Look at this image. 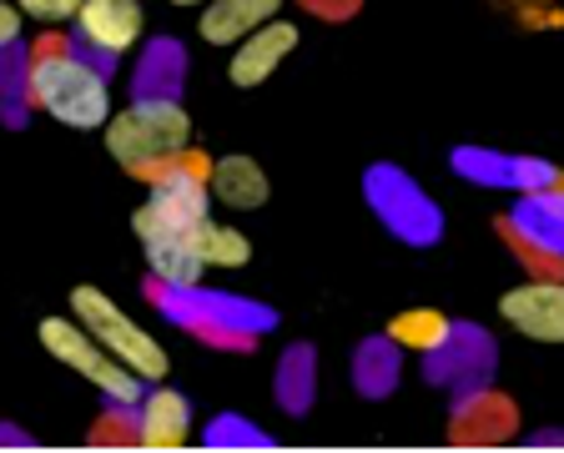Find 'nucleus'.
Listing matches in <instances>:
<instances>
[{"label": "nucleus", "instance_id": "f257e3e1", "mask_svg": "<svg viewBox=\"0 0 564 453\" xmlns=\"http://www.w3.org/2000/svg\"><path fill=\"white\" fill-rule=\"evenodd\" d=\"M147 298L162 308L172 323H182L187 333L207 337L212 348L227 353H252L258 348V333L272 327V313L258 308L247 298H232V292H207V288H166V282H147Z\"/></svg>", "mask_w": 564, "mask_h": 453}, {"label": "nucleus", "instance_id": "f03ea898", "mask_svg": "<svg viewBox=\"0 0 564 453\" xmlns=\"http://www.w3.org/2000/svg\"><path fill=\"white\" fill-rule=\"evenodd\" d=\"M31 106H41L61 127H82V131L111 121L106 76L96 66H86L76 56V46L56 51V56H31Z\"/></svg>", "mask_w": 564, "mask_h": 453}, {"label": "nucleus", "instance_id": "7ed1b4c3", "mask_svg": "<svg viewBox=\"0 0 564 453\" xmlns=\"http://www.w3.org/2000/svg\"><path fill=\"white\" fill-rule=\"evenodd\" d=\"M182 147H192V117L176 101H131L121 117L106 121V151L127 172L166 162Z\"/></svg>", "mask_w": 564, "mask_h": 453}, {"label": "nucleus", "instance_id": "20e7f679", "mask_svg": "<svg viewBox=\"0 0 564 453\" xmlns=\"http://www.w3.org/2000/svg\"><path fill=\"white\" fill-rule=\"evenodd\" d=\"M70 308H76V317H82V327L101 343L111 358H121L131 373H137L141 384H162L166 378V353L162 343H156L152 333L141 323H131L127 313H121V302H111L101 288H76L70 292Z\"/></svg>", "mask_w": 564, "mask_h": 453}, {"label": "nucleus", "instance_id": "39448f33", "mask_svg": "<svg viewBox=\"0 0 564 453\" xmlns=\"http://www.w3.org/2000/svg\"><path fill=\"white\" fill-rule=\"evenodd\" d=\"M41 343H46L51 358H61L66 368H76L86 384H96L111 403H141V378L121 358H111V353H106L82 323L46 317V323H41Z\"/></svg>", "mask_w": 564, "mask_h": 453}, {"label": "nucleus", "instance_id": "423d86ee", "mask_svg": "<svg viewBox=\"0 0 564 453\" xmlns=\"http://www.w3.org/2000/svg\"><path fill=\"white\" fill-rule=\"evenodd\" d=\"M364 192H368V207L378 212V222H383L393 237H403V242H413V247H429L444 237V212L423 197L409 172H399V166H373V172L364 176Z\"/></svg>", "mask_w": 564, "mask_h": 453}, {"label": "nucleus", "instance_id": "0eeeda50", "mask_svg": "<svg viewBox=\"0 0 564 453\" xmlns=\"http://www.w3.org/2000/svg\"><path fill=\"white\" fill-rule=\"evenodd\" d=\"M141 35V6L137 0H82L76 11V56L86 66H96L101 76L117 71V56L121 51L137 46Z\"/></svg>", "mask_w": 564, "mask_h": 453}, {"label": "nucleus", "instance_id": "6e6552de", "mask_svg": "<svg viewBox=\"0 0 564 453\" xmlns=\"http://www.w3.org/2000/svg\"><path fill=\"white\" fill-rule=\"evenodd\" d=\"M494 363H499L494 337L484 333V327H474V323H454L434 353H423V378L438 384V388H458V393H464V388L489 384Z\"/></svg>", "mask_w": 564, "mask_h": 453}, {"label": "nucleus", "instance_id": "1a4fd4ad", "mask_svg": "<svg viewBox=\"0 0 564 453\" xmlns=\"http://www.w3.org/2000/svg\"><path fill=\"white\" fill-rule=\"evenodd\" d=\"M519 429V413L505 393H494L489 384L464 388V398L454 403V419H448V443L458 449H494V443H509Z\"/></svg>", "mask_w": 564, "mask_h": 453}, {"label": "nucleus", "instance_id": "9d476101", "mask_svg": "<svg viewBox=\"0 0 564 453\" xmlns=\"http://www.w3.org/2000/svg\"><path fill=\"white\" fill-rule=\"evenodd\" d=\"M505 323H514L534 343H564V278H534L499 298Z\"/></svg>", "mask_w": 564, "mask_h": 453}, {"label": "nucleus", "instance_id": "9b49d317", "mask_svg": "<svg viewBox=\"0 0 564 453\" xmlns=\"http://www.w3.org/2000/svg\"><path fill=\"white\" fill-rule=\"evenodd\" d=\"M293 46H297V25L272 15L268 25H258L252 35L237 41V56H232V66H227V76H232V86H262Z\"/></svg>", "mask_w": 564, "mask_h": 453}, {"label": "nucleus", "instance_id": "f8f14e48", "mask_svg": "<svg viewBox=\"0 0 564 453\" xmlns=\"http://www.w3.org/2000/svg\"><path fill=\"white\" fill-rule=\"evenodd\" d=\"M192 439V403L172 388L141 393L137 408V443L141 449H182Z\"/></svg>", "mask_w": 564, "mask_h": 453}, {"label": "nucleus", "instance_id": "ddd939ff", "mask_svg": "<svg viewBox=\"0 0 564 453\" xmlns=\"http://www.w3.org/2000/svg\"><path fill=\"white\" fill-rule=\"evenodd\" d=\"M182 82H187V51H182V41H172V35L147 41V51L137 61V76H131V96L137 101H176Z\"/></svg>", "mask_w": 564, "mask_h": 453}, {"label": "nucleus", "instance_id": "4468645a", "mask_svg": "<svg viewBox=\"0 0 564 453\" xmlns=\"http://www.w3.org/2000/svg\"><path fill=\"white\" fill-rule=\"evenodd\" d=\"M282 0H207L202 11V41L212 46H232L242 35H252L258 25H268L278 15Z\"/></svg>", "mask_w": 564, "mask_h": 453}, {"label": "nucleus", "instance_id": "2eb2a0df", "mask_svg": "<svg viewBox=\"0 0 564 453\" xmlns=\"http://www.w3.org/2000/svg\"><path fill=\"white\" fill-rule=\"evenodd\" d=\"M514 227L524 237H534V242L564 252V176L560 172H554L550 186L524 192V202H519V212H514Z\"/></svg>", "mask_w": 564, "mask_h": 453}, {"label": "nucleus", "instance_id": "dca6fc26", "mask_svg": "<svg viewBox=\"0 0 564 453\" xmlns=\"http://www.w3.org/2000/svg\"><path fill=\"white\" fill-rule=\"evenodd\" d=\"M207 192L217 202H227L232 212H252L268 202V176L252 157H223V162H212Z\"/></svg>", "mask_w": 564, "mask_h": 453}, {"label": "nucleus", "instance_id": "f3484780", "mask_svg": "<svg viewBox=\"0 0 564 453\" xmlns=\"http://www.w3.org/2000/svg\"><path fill=\"white\" fill-rule=\"evenodd\" d=\"M399 384V343L393 337H368L364 348L352 353V388L364 398H388Z\"/></svg>", "mask_w": 564, "mask_h": 453}, {"label": "nucleus", "instance_id": "a211bd4d", "mask_svg": "<svg viewBox=\"0 0 564 453\" xmlns=\"http://www.w3.org/2000/svg\"><path fill=\"white\" fill-rule=\"evenodd\" d=\"M25 111H31V46L11 41L0 46V121L25 127Z\"/></svg>", "mask_w": 564, "mask_h": 453}, {"label": "nucleus", "instance_id": "6ab92c4d", "mask_svg": "<svg viewBox=\"0 0 564 453\" xmlns=\"http://www.w3.org/2000/svg\"><path fill=\"white\" fill-rule=\"evenodd\" d=\"M313 388H317L313 348L297 343V348H288L282 363H278V403L288 408V413H307V408H313Z\"/></svg>", "mask_w": 564, "mask_h": 453}, {"label": "nucleus", "instance_id": "aec40b11", "mask_svg": "<svg viewBox=\"0 0 564 453\" xmlns=\"http://www.w3.org/2000/svg\"><path fill=\"white\" fill-rule=\"evenodd\" d=\"M448 317L434 313V308H409V313H399L393 323H388V337L399 343V348H413V353H434L438 343L448 337Z\"/></svg>", "mask_w": 564, "mask_h": 453}, {"label": "nucleus", "instance_id": "412c9836", "mask_svg": "<svg viewBox=\"0 0 564 453\" xmlns=\"http://www.w3.org/2000/svg\"><path fill=\"white\" fill-rule=\"evenodd\" d=\"M202 262L207 268H247L252 262V242L237 227H223V222L207 217V227H202Z\"/></svg>", "mask_w": 564, "mask_h": 453}, {"label": "nucleus", "instance_id": "4be33fe9", "mask_svg": "<svg viewBox=\"0 0 564 453\" xmlns=\"http://www.w3.org/2000/svg\"><path fill=\"white\" fill-rule=\"evenodd\" d=\"M91 443L96 449H131V443H137V413H131V403L106 408L91 429Z\"/></svg>", "mask_w": 564, "mask_h": 453}, {"label": "nucleus", "instance_id": "5701e85b", "mask_svg": "<svg viewBox=\"0 0 564 453\" xmlns=\"http://www.w3.org/2000/svg\"><path fill=\"white\" fill-rule=\"evenodd\" d=\"M207 449H268V433L252 429V423L237 419V413H223V419H212V429H207Z\"/></svg>", "mask_w": 564, "mask_h": 453}, {"label": "nucleus", "instance_id": "b1692460", "mask_svg": "<svg viewBox=\"0 0 564 453\" xmlns=\"http://www.w3.org/2000/svg\"><path fill=\"white\" fill-rule=\"evenodd\" d=\"M21 11L31 21H46V25H61V21H76L82 0H21Z\"/></svg>", "mask_w": 564, "mask_h": 453}, {"label": "nucleus", "instance_id": "393cba45", "mask_svg": "<svg viewBox=\"0 0 564 453\" xmlns=\"http://www.w3.org/2000/svg\"><path fill=\"white\" fill-rule=\"evenodd\" d=\"M303 11H313V15H323V21H352V15L364 11V0H303Z\"/></svg>", "mask_w": 564, "mask_h": 453}, {"label": "nucleus", "instance_id": "a878e982", "mask_svg": "<svg viewBox=\"0 0 564 453\" xmlns=\"http://www.w3.org/2000/svg\"><path fill=\"white\" fill-rule=\"evenodd\" d=\"M11 41H21V11L0 0V46H11Z\"/></svg>", "mask_w": 564, "mask_h": 453}, {"label": "nucleus", "instance_id": "bb28decb", "mask_svg": "<svg viewBox=\"0 0 564 453\" xmlns=\"http://www.w3.org/2000/svg\"><path fill=\"white\" fill-rule=\"evenodd\" d=\"M519 21H529V25H564V15H554V11H519Z\"/></svg>", "mask_w": 564, "mask_h": 453}, {"label": "nucleus", "instance_id": "cd10ccee", "mask_svg": "<svg viewBox=\"0 0 564 453\" xmlns=\"http://www.w3.org/2000/svg\"><path fill=\"white\" fill-rule=\"evenodd\" d=\"M0 443H6V449H25L31 439H25L21 429H11V423H0Z\"/></svg>", "mask_w": 564, "mask_h": 453}, {"label": "nucleus", "instance_id": "c85d7f7f", "mask_svg": "<svg viewBox=\"0 0 564 453\" xmlns=\"http://www.w3.org/2000/svg\"><path fill=\"white\" fill-rule=\"evenodd\" d=\"M172 6H202V0H172Z\"/></svg>", "mask_w": 564, "mask_h": 453}]
</instances>
